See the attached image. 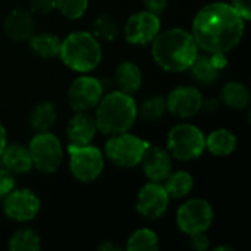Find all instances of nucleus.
Masks as SVG:
<instances>
[{"label": "nucleus", "instance_id": "nucleus-25", "mask_svg": "<svg viewBox=\"0 0 251 251\" xmlns=\"http://www.w3.org/2000/svg\"><path fill=\"white\" fill-rule=\"evenodd\" d=\"M163 182H165L163 187H165L168 196L172 199H184L185 196L190 194V191L194 187L193 176L185 171H178L174 174L171 172Z\"/></svg>", "mask_w": 251, "mask_h": 251}, {"label": "nucleus", "instance_id": "nucleus-9", "mask_svg": "<svg viewBox=\"0 0 251 251\" xmlns=\"http://www.w3.org/2000/svg\"><path fill=\"white\" fill-rule=\"evenodd\" d=\"M213 222V209L203 199H191L185 201L176 212V225L187 235L206 232Z\"/></svg>", "mask_w": 251, "mask_h": 251}, {"label": "nucleus", "instance_id": "nucleus-23", "mask_svg": "<svg viewBox=\"0 0 251 251\" xmlns=\"http://www.w3.org/2000/svg\"><path fill=\"white\" fill-rule=\"evenodd\" d=\"M60 44L62 40L50 32H41V34H32L29 38V47L34 51V54L44 57V59H51L59 56L60 51Z\"/></svg>", "mask_w": 251, "mask_h": 251}, {"label": "nucleus", "instance_id": "nucleus-31", "mask_svg": "<svg viewBox=\"0 0 251 251\" xmlns=\"http://www.w3.org/2000/svg\"><path fill=\"white\" fill-rule=\"evenodd\" d=\"M15 187L13 174L9 172L6 168H0V199L7 196Z\"/></svg>", "mask_w": 251, "mask_h": 251}, {"label": "nucleus", "instance_id": "nucleus-22", "mask_svg": "<svg viewBox=\"0 0 251 251\" xmlns=\"http://www.w3.org/2000/svg\"><path fill=\"white\" fill-rule=\"evenodd\" d=\"M237 147V138L235 135L228 129H216L210 132L206 138V149L218 157L229 156Z\"/></svg>", "mask_w": 251, "mask_h": 251}, {"label": "nucleus", "instance_id": "nucleus-1", "mask_svg": "<svg viewBox=\"0 0 251 251\" xmlns=\"http://www.w3.org/2000/svg\"><path fill=\"white\" fill-rule=\"evenodd\" d=\"M246 19L228 3L216 1L201 7L193 22V37L206 53L231 51L243 38Z\"/></svg>", "mask_w": 251, "mask_h": 251}, {"label": "nucleus", "instance_id": "nucleus-4", "mask_svg": "<svg viewBox=\"0 0 251 251\" xmlns=\"http://www.w3.org/2000/svg\"><path fill=\"white\" fill-rule=\"evenodd\" d=\"M59 57L72 71L87 74L99 66L101 60V46L91 32L76 31L62 41Z\"/></svg>", "mask_w": 251, "mask_h": 251}, {"label": "nucleus", "instance_id": "nucleus-29", "mask_svg": "<svg viewBox=\"0 0 251 251\" xmlns=\"http://www.w3.org/2000/svg\"><path fill=\"white\" fill-rule=\"evenodd\" d=\"M137 112L146 121H157L166 112V99L163 96H151L137 107Z\"/></svg>", "mask_w": 251, "mask_h": 251}, {"label": "nucleus", "instance_id": "nucleus-10", "mask_svg": "<svg viewBox=\"0 0 251 251\" xmlns=\"http://www.w3.org/2000/svg\"><path fill=\"white\" fill-rule=\"evenodd\" d=\"M103 97V85L97 78L78 76L68 88V103L75 112L94 109Z\"/></svg>", "mask_w": 251, "mask_h": 251}, {"label": "nucleus", "instance_id": "nucleus-35", "mask_svg": "<svg viewBox=\"0 0 251 251\" xmlns=\"http://www.w3.org/2000/svg\"><path fill=\"white\" fill-rule=\"evenodd\" d=\"M231 6L246 19H251V0H231Z\"/></svg>", "mask_w": 251, "mask_h": 251}, {"label": "nucleus", "instance_id": "nucleus-18", "mask_svg": "<svg viewBox=\"0 0 251 251\" xmlns=\"http://www.w3.org/2000/svg\"><path fill=\"white\" fill-rule=\"evenodd\" d=\"M0 160L3 163V168H6L12 174H25L29 172L32 168L29 150L22 144H6Z\"/></svg>", "mask_w": 251, "mask_h": 251}, {"label": "nucleus", "instance_id": "nucleus-8", "mask_svg": "<svg viewBox=\"0 0 251 251\" xmlns=\"http://www.w3.org/2000/svg\"><path fill=\"white\" fill-rule=\"evenodd\" d=\"M69 154V169L72 175L81 182H91L100 176L104 169V157L103 153L90 144L68 146Z\"/></svg>", "mask_w": 251, "mask_h": 251}, {"label": "nucleus", "instance_id": "nucleus-36", "mask_svg": "<svg viewBox=\"0 0 251 251\" xmlns=\"http://www.w3.org/2000/svg\"><path fill=\"white\" fill-rule=\"evenodd\" d=\"M218 107H219V100L215 97H207V99H203V101H201V110H204V112L212 113Z\"/></svg>", "mask_w": 251, "mask_h": 251}, {"label": "nucleus", "instance_id": "nucleus-30", "mask_svg": "<svg viewBox=\"0 0 251 251\" xmlns=\"http://www.w3.org/2000/svg\"><path fill=\"white\" fill-rule=\"evenodd\" d=\"M54 7L68 19H78L88 7V0H54Z\"/></svg>", "mask_w": 251, "mask_h": 251}, {"label": "nucleus", "instance_id": "nucleus-26", "mask_svg": "<svg viewBox=\"0 0 251 251\" xmlns=\"http://www.w3.org/2000/svg\"><path fill=\"white\" fill-rule=\"evenodd\" d=\"M7 247L12 251H37L41 247V240L35 231L29 228H21L12 234Z\"/></svg>", "mask_w": 251, "mask_h": 251}, {"label": "nucleus", "instance_id": "nucleus-16", "mask_svg": "<svg viewBox=\"0 0 251 251\" xmlns=\"http://www.w3.org/2000/svg\"><path fill=\"white\" fill-rule=\"evenodd\" d=\"M3 31L12 41H26L35 31L34 18L26 10L15 9L6 16L3 22Z\"/></svg>", "mask_w": 251, "mask_h": 251}, {"label": "nucleus", "instance_id": "nucleus-20", "mask_svg": "<svg viewBox=\"0 0 251 251\" xmlns=\"http://www.w3.org/2000/svg\"><path fill=\"white\" fill-rule=\"evenodd\" d=\"M191 76L201 85H213L219 78V68L215 65L212 56L207 54H197L191 66L188 68Z\"/></svg>", "mask_w": 251, "mask_h": 251}, {"label": "nucleus", "instance_id": "nucleus-39", "mask_svg": "<svg viewBox=\"0 0 251 251\" xmlns=\"http://www.w3.org/2000/svg\"><path fill=\"white\" fill-rule=\"evenodd\" d=\"M215 250H232L231 247H216Z\"/></svg>", "mask_w": 251, "mask_h": 251}, {"label": "nucleus", "instance_id": "nucleus-32", "mask_svg": "<svg viewBox=\"0 0 251 251\" xmlns=\"http://www.w3.org/2000/svg\"><path fill=\"white\" fill-rule=\"evenodd\" d=\"M54 9V0H31V12L34 15L43 16Z\"/></svg>", "mask_w": 251, "mask_h": 251}, {"label": "nucleus", "instance_id": "nucleus-6", "mask_svg": "<svg viewBox=\"0 0 251 251\" xmlns=\"http://www.w3.org/2000/svg\"><path fill=\"white\" fill-rule=\"evenodd\" d=\"M147 147V141L126 131L116 135H110L109 141L106 143L104 153L113 165L121 168H134L140 165Z\"/></svg>", "mask_w": 251, "mask_h": 251}, {"label": "nucleus", "instance_id": "nucleus-34", "mask_svg": "<svg viewBox=\"0 0 251 251\" xmlns=\"http://www.w3.org/2000/svg\"><path fill=\"white\" fill-rule=\"evenodd\" d=\"M143 4L146 10L154 15H162L168 7V0H143Z\"/></svg>", "mask_w": 251, "mask_h": 251}, {"label": "nucleus", "instance_id": "nucleus-33", "mask_svg": "<svg viewBox=\"0 0 251 251\" xmlns=\"http://www.w3.org/2000/svg\"><path fill=\"white\" fill-rule=\"evenodd\" d=\"M190 246L197 251H204L209 249L210 241L209 237L206 235V232H197L190 235Z\"/></svg>", "mask_w": 251, "mask_h": 251}, {"label": "nucleus", "instance_id": "nucleus-17", "mask_svg": "<svg viewBox=\"0 0 251 251\" xmlns=\"http://www.w3.org/2000/svg\"><path fill=\"white\" fill-rule=\"evenodd\" d=\"M97 132L96 121L87 112H75L66 125V135L71 144L85 146L90 144Z\"/></svg>", "mask_w": 251, "mask_h": 251}, {"label": "nucleus", "instance_id": "nucleus-37", "mask_svg": "<svg viewBox=\"0 0 251 251\" xmlns=\"http://www.w3.org/2000/svg\"><path fill=\"white\" fill-rule=\"evenodd\" d=\"M4 147H6V129L0 122V156L4 150Z\"/></svg>", "mask_w": 251, "mask_h": 251}, {"label": "nucleus", "instance_id": "nucleus-24", "mask_svg": "<svg viewBox=\"0 0 251 251\" xmlns=\"http://www.w3.org/2000/svg\"><path fill=\"white\" fill-rule=\"evenodd\" d=\"M57 121V112L53 103L50 101H41L38 103L29 115V124L34 131L44 132L49 131Z\"/></svg>", "mask_w": 251, "mask_h": 251}, {"label": "nucleus", "instance_id": "nucleus-38", "mask_svg": "<svg viewBox=\"0 0 251 251\" xmlns=\"http://www.w3.org/2000/svg\"><path fill=\"white\" fill-rule=\"evenodd\" d=\"M97 250H119V247L115 246V244L110 243V241H106V243L100 244V246L97 247Z\"/></svg>", "mask_w": 251, "mask_h": 251}, {"label": "nucleus", "instance_id": "nucleus-2", "mask_svg": "<svg viewBox=\"0 0 251 251\" xmlns=\"http://www.w3.org/2000/svg\"><path fill=\"white\" fill-rule=\"evenodd\" d=\"M154 62L165 71H188L199 54V46L193 34L182 28H171L159 32L151 41Z\"/></svg>", "mask_w": 251, "mask_h": 251}, {"label": "nucleus", "instance_id": "nucleus-13", "mask_svg": "<svg viewBox=\"0 0 251 251\" xmlns=\"http://www.w3.org/2000/svg\"><path fill=\"white\" fill-rule=\"evenodd\" d=\"M169 196L160 182H149L141 187L137 199V212L150 221L159 219L165 215L169 206Z\"/></svg>", "mask_w": 251, "mask_h": 251}, {"label": "nucleus", "instance_id": "nucleus-12", "mask_svg": "<svg viewBox=\"0 0 251 251\" xmlns=\"http://www.w3.org/2000/svg\"><path fill=\"white\" fill-rule=\"evenodd\" d=\"M3 199L4 215L16 222L32 221L40 210V199L28 188L12 190Z\"/></svg>", "mask_w": 251, "mask_h": 251}, {"label": "nucleus", "instance_id": "nucleus-28", "mask_svg": "<svg viewBox=\"0 0 251 251\" xmlns=\"http://www.w3.org/2000/svg\"><path fill=\"white\" fill-rule=\"evenodd\" d=\"M93 35L97 40L113 41L119 35V25L110 15H100L93 21Z\"/></svg>", "mask_w": 251, "mask_h": 251}, {"label": "nucleus", "instance_id": "nucleus-21", "mask_svg": "<svg viewBox=\"0 0 251 251\" xmlns=\"http://www.w3.org/2000/svg\"><path fill=\"white\" fill-rule=\"evenodd\" d=\"M221 101L234 110H244L250 103L249 87L243 82L231 81L221 91Z\"/></svg>", "mask_w": 251, "mask_h": 251}, {"label": "nucleus", "instance_id": "nucleus-15", "mask_svg": "<svg viewBox=\"0 0 251 251\" xmlns=\"http://www.w3.org/2000/svg\"><path fill=\"white\" fill-rule=\"evenodd\" d=\"M140 165L144 175L153 182H163L172 172V159L168 150L162 147H147Z\"/></svg>", "mask_w": 251, "mask_h": 251}, {"label": "nucleus", "instance_id": "nucleus-27", "mask_svg": "<svg viewBox=\"0 0 251 251\" xmlns=\"http://www.w3.org/2000/svg\"><path fill=\"white\" fill-rule=\"evenodd\" d=\"M128 251H156L159 250V237L147 228L135 231L126 243Z\"/></svg>", "mask_w": 251, "mask_h": 251}, {"label": "nucleus", "instance_id": "nucleus-14", "mask_svg": "<svg viewBox=\"0 0 251 251\" xmlns=\"http://www.w3.org/2000/svg\"><path fill=\"white\" fill-rule=\"evenodd\" d=\"M203 96L199 88L191 85H182L174 88L166 97V110L176 118H191L201 110Z\"/></svg>", "mask_w": 251, "mask_h": 251}, {"label": "nucleus", "instance_id": "nucleus-19", "mask_svg": "<svg viewBox=\"0 0 251 251\" xmlns=\"http://www.w3.org/2000/svg\"><path fill=\"white\" fill-rule=\"evenodd\" d=\"M113 79L119 91L132 96L134 93L140 90L143 84V74H141V69L135 63L122 62L115 69Z\"/></svg>", "mask_w": 251, "mask_h": 251}, {"label": "nucleus", "instance_id": "nucleus-7", "mask_svg": "<svg viewBox=\"0 0 251 251\" xmlns=\"http://www.w3.org/2000/svg\"><path fill=\"white\" fill-rule=\"evenodd\" d=\"M28 150L32 160V166L43 174L56 172L63 159L60 140L49 131L37 132L31 138Z\"/></svg>", "mask_w": 251, "mask_h": 251}, {"label": "nucleus", "instance_id": "nucleus-11", "mask_svg": "<svg viewBox=\"0 0 251 251\" xmlns=\"http://www.w3.org/2000/svg\"><path fill=\"white\" fill-rule=\"evenodd\" d=\"M159 32H160L159 15H154L149 10H141L129 16L124 28L125 40L134 46H144L151 43Z\"/></svg>", "mask_w": 251, "mask_h": 251}, {"label": "nucleus", "instance_id": "nucleus-5", "mask_svg": "<svg viewBox=\"0 0 251 251\" xmlns=\"http://www.w3.org/2000/svg\"><path fill=\"white\" fill-rule=\"evenodd\" d=\"M204 149V134L191 124L175 125L168 134V151L172 157L181 162H188L200 157Z\"/></svg>", "mask_w": 251, "mask_h": 251}, {"label": "nucleus", "instance_id": "nucleus-3", "mask_svg": "<svg viewBox=\"0 0 251 251\" xmlns=\"http://www.w3.org/2000/svg\"><path fill=\"white\" fill-rule=\"evenodd\" d=\"M96 107V126L109 137L129 131L138 116L137 103L132 96L119 90L103 96Z\"/></svg>", "mask_w": 251, "mask_h": 251}]
</instances>
